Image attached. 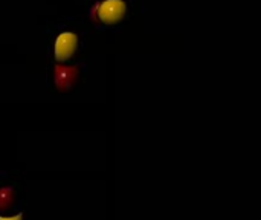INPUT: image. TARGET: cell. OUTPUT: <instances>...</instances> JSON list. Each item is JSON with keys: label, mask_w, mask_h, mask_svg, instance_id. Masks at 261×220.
Listing matches in <instances>:
<instances>
[{"label": "cell", "mask_w": 261, "mask_h": 220, "mask_svg": "<svg viewBox=\"0 0 261 220\" xmlns=\"http://www.w3.org/2000/svg\"><path fill=\"white\" fill-rule=\"evenodd\" d=\"M93 11H96L99 21L104 25H115L124 17L127 6L122 0H104L98 3Z\"/></svg>", "instance_id": "1"}, {"label": "cell", "mask_w": 261, "mask_h": 220, "mask_svg": "<svg viewBox=\"0 0 261 220\" xmlns=\"http://www.w3.org/2000/svg\"><path fill=\"white\" fill-rule=\"evenodd\" d=\"M78 44V37L73 32H61L55 40V58L63 63L73 55Z\"/></svg>", "instance_id": "2"}, {"label": "cell", "mask_w": 261, "mask_h": 220, "mask_svg": "<svg viewBox=\"0 0 261 220\" xmlns=\"http://www.w3.org/2000/svg\"><path fill=\"white\" fill-rule=\"evenodd\" d=\"M78 78V66H55V86L70 89Z\"/></svg>", "instance_id": "3"}, {"label": "cell", "mask_w": 261, "mask_h": 220, "mask_svg": "<svg viewBox=\"0 0 261 220\" xmlns=\"http://www.w3.org/2000/svg\"><path fill=\"white\" fill-rule=\"evenodd\" d=\"M14 202V190L9 187L0 188V210H8Z\"/></svg>", "instance_id": "4"}, {"label": "cell", "mask_w": 261, "mask_h": 220, "mask_svg": "<svg viewBox=\"0 0 261 220\" xmlns=\"http://www.w3.org/2000/svg\"><path fill=\"white\" fill-rule=\"evenodd\" d=\"M23 219V213H18L17 216H12V217H3L0 216V220H21Z\"/></svg>", "instance_id": "5"}]
</instances>
